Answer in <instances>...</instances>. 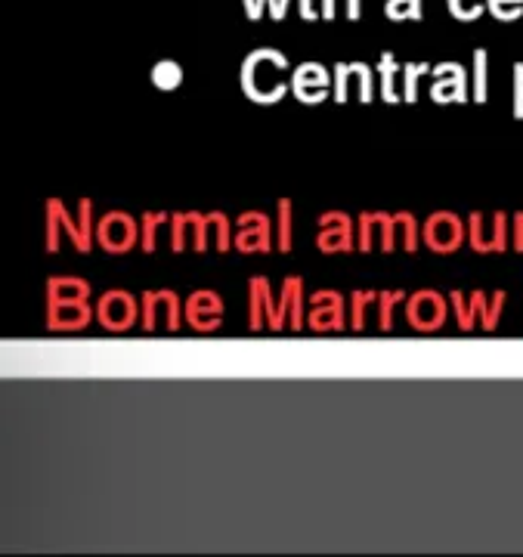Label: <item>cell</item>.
<instances>
[{
    "mask_svg": "<svg viewBox=\"0 0 523 557\" xmlns=\"http://www.w3.org/2000/svg\"><path fill=\"white\" fill-rule=\"evenodd\" d=\"M93 319L90 282L78 276H53L47 282V325L50 332H81Z\"/></svg>",
    "mask_w": 523,
    "mask_h": 557,
    "instance_id": "obj_1",
    "label": "cell"
},
{
    "mask_svg": "<svg viewBox=\"0 0 523 557\" xmlns=\"http://www.w3.org/2000/svg\"><path fill=\"white\" fill-rule=\"evenodd\" d=\"M418 220L409 211H397V214H387V211H363L356 220V251H372L375 245V233L381 236V251L390 254L397 248V236H403V251H415L418 248Z\"/></svg>",
    "mask_w": 523,
    "mask_h": 557,
    "instance_id": "obj_2",
    "label": "cell"
},
{
    "mask_svg": "<svg viewBox=\"0 0 523 557\" xmlns=\"http://www.w3.org/2000/svg\"><path fill=\"white\" fill-rule=\"evenodd\" d=\"M449 298H443L434 288H421L406 298V322L415 332H437L446 325L449 316Z\"/></svg>",
    "mask_w": 523,
    "mask_h": 557,
    "instance_id": "obj_3",
    "label": "cell"
},
{
    "mask_svg": "<svg viewBox=\"0 0 523 557\" xmlns=\"http://www.w3.org/2000/svg\"><path fill=\"white\" fill-rule=\"evenodd\" d=\"M468 242L477 254H502L508 248V214L496 211L486 217L474 211L468 217Z\"/></svg>",
    "mask_w": 523,
    "mask_h": 557,
    "instance_id": "obj_4",
    "label": "cell"
},
{
    "mask_svg": "<svg viewBox=\"0 0 523 557\" xmlns=\"http://www.w3.org/2000/svg\"><path fill=\"white\" fill-rule=\"evenodd\" d=\"M421 239L437 254H452V251H459L465 245V223L452 211H437V214H431L428 220H424Z\"/></svg>",
    "mask_w": 523,
    "mask_h": 557,
    "instance_id": "obj_5",
    "label": "cell"
},
{
    "mask_svg": "<svg viewBox=\"0 0 523 557\" xmlns=\"http://www.w3.org/2000/svg\"><path fill=\"white\" fill-rule=\"evenodd\" d=\"M307 325V313H304V279L301 276H285L282 291H279V301H276V316L270 332H301Z\"/></svg>",
    "mask_w": 523,
    "mask_h": 557,
    "instance_id": "obj_6",
    "label": "cell"
},
{
    "mask_svg": "<svg viewBox=\"0 0 523 557\" xmlns=\"http://www.w3.org/2000/svg\"><path fill=\"white\" fill-rule=\"evenodd\" d=\"M140 316V304L130 291H106L100 301H96V319H100L103 329L109 332H127L130 325Z\"/></svg>",
    "mask_w": 523,
    "mask_h": 557,
    "instance_id": "obj_7",
    "label": "cell"
},
{
    "mask_svg": "<svg viewBox=\"0 0 523 557\" xmlns=\"http://www.w3.org/2000/svg\"><path fill=\"white\" fill-rule=\"evenodd\" d=\"M344 307L347 304L338 291H332V288L316 291L310 298V310H307V329L310 332H344L347 329Z\"/></svg>",
    "mask_w": 523,
    "mask_h": 557,
    "instance_id": "obj_8",
    "label": "cell"
},
{
    "mask_svg": "<svg viewBox=\"0 0 523 557\" xmlns=\"http://www.w3.org/2000/svg\"><path fill=\"white\" fill-rule=\"evenodd\" d=\"M96 239L109 254H127L140 242L137 220L124 211H109L100 223H96Z\"/></svg>",
    "mask_w": 523,
    "mask_h": 557,
    "instance_id": "obj_9",
    "label": "cell"
},
{
    "mask_svg": "<svg viewBox=\"0 0 523 557\" xmlns=\"http://www.w3.org/2000/svg\"><path fill=\"white\" fill-rule=\"evenodd\" d=\"M183 316L192 325L195 332H217L223 325V298L211 288H199L192 291L186 304H183Z\"/></svg>",
    "mask_w": 523,
    "mask_h": 557,
    "instance_id": "obj_10",
    "label": "cell"
},
{
    "mask_svg": "<svg viewBox=\"0 0 523 557\" xmlns=\"http://www.w3.org/2000/svg\"><path fill=\"white\" fill-rule=\"evenodd\" d=\"M316 245L325 254H347L356 248V226L344 211H325L319 214V233Z\"/></svg>",
    "mask_w": 523,
    "mask_h": 557,
    "instance_id": "obj_11",
    "label": "cell"
},
{
    "mask_svg": "<svg viewBox=\"0 0 523 557\" xmlns=\"http://www.w3.org/2000/svg\"><path fill=\"white\" fill-rule=\"evenodd\" d=\"M273 223L264 211H245L239 214L236 220V236H233V245L239 251H273L276 248V239H273Z\"/></svg>",
    "mask_w": 523,
    "mask_h": 557,
    "instance_id": "obj_12",
    "label": "cell"
},
{
    "mask_svg": "<svg viewBox=\"0 0 523 557\" xmlns=\"http://www.w3.org/2000/svg\"><path fill=\"white\" fill-rule=\"evenodd\" d=\"M140 304H143V332H155L158 329V316L168 319V332H180L183 304L177 298V291H171V288L146 291Z\"/></svg>",
    "mask_w": 523,
    "mask_h": 557,
    "instance_id": "obj_13",
    "label": "cell"
},
{
    "mask_svg": "<svg viewBox=\"0 0 523 557\" xmlns=\"http://www.w3.org/2000/svg\"><path fill=\"white\" fill-rule=\"evenodd\" d=\"M332 84H335V78L325 72V65L304 62V65H298V72H294V78H291V93L298 96L301 103L316 106V103L325 100V96H329Z\"/></svg>",
    "mask_w": 523,
    "mask_h": 557,
    "instance_id": "obj_14",
    "label": "cell"
},
{
    "mask_svg": "<svg viewBox=\"0 0 523 557\" xmlns=\"http://www.w3.org/2000/svg\"><path fill=\"white\" fill-rule=\"evenodd\" d=\"M56 211H59V223H62V233L69 236V242L81 251V254H90L93 248V202L90 199H81L78 202V217H72V211L65 208L59 199H53Z\"/></svg>",
    "mask_w": 523,
    "mask_h": 557,
    "instance_id": "obj_15",
    "label": "cell"
},
{
    "mask_svg": "<svg viewBox=\"0 0 523 557\" xmlns=\"http://www.w3.org/2000/svg\"><path fill=\"white\" fill-rule=\"evenodd\" d=\"M437 81L431 87V96L437 103H446V100H468V81H465V69L455 62H443L434 69Z\"/></svg>",
    "mask_w": 523,
    "mask_h": 557,
    "instance_id": "obj_16",
    "label": "cell"
},
{
    "mask_svg": "<svg viewBox=\"0 0 523 557\" xmlns=\"http://www.w3.org/2000/svg\"><path fill=\"white\" fill-rule=\"evenodd\" d=\"M267 291H270V282L264 276H251L248 282V329L251 332L267 329Z\"/></svg>",
    "mask_w": 523,
    "mask_h": 557,
    "instance_id": "obj_17",
    "label": "cell"
},
{
    "mask_svg": "<svg viewBox=\"0 0 523 557\" xmlns=\"http://www.w3.org/2000/svg\"><path fill=\"white\" fill-rule=\"evenodd\" d=\"M477 294V329L483 332H496L499 329V316H502V307H505V298L508 294L505 291H493V294H486V291H474Z\"/></svg>",
    "mask_w": 523,
    "mask_h": 557,
    "instance_id": "obj_18",
    "label": "cell"
},
{
    "mask_svg": "<svg viewBox=\"0 0 523 557\" xmlns=\"http://www.w3.org/2000/svg\"><path fill=\"white\" fill-rule=\"evenodd\" d=\"M397 72H400V62L397 56L384 50L378 59V84H381V100L384 103H403V93H397Z\"/></svg>",
    "mask_w": 523,
    "mask_h": 557,
    "instance_id": "obj_19",
    "label": "cell"
},
{
    "mask_svg": "<svg viewBox=\"0 0 523 557\" xmlns=\"http://www.w3.org/2000/svg\"><path fill=\"white\" fill-rule=\"evenodd\" d=\"M449 304L455 310V325L462 332H474L477 329V294L471 291L468 298L462 291H449Z\"/></svg>",
    "mask_w": 523,
    "mask_h": 557,
    "instance_id": "obj_20",
    "label": "cell"
},
{
    "mask_svg": "<svg viewBox=\"0 0 523 557\" xmlns=\"http://www.w3.org/2000/svg\"><path fill=\"white\" fill-rule=\"evenodd\" d=\"M409 294L406 291H378V329L381 332H390L394 329V307L400 304V301H406Z\"/></svg>",
    "mask_w": 523,
    "mask_h": 557,
    "instance_id": "obj_21",
    "label": "cell"
},
{
    "mask_svg": "<svg viewBox=\"0 0 523 557\" xmlns=\"http://www.w3.org/2000/svg\"><path fill=\"white\" fill-rule=\"evenodd\" d=\"M152 81L158 90H177L183 84V69H180V62L174 59H161L155 69H152Z\"/></svg>",
    "mask_w": 523,
    "mask_h": 557,
    "instance_id": "obj_22",
    "label": "cell"
},
{
    "mask_svg": "<svg viewBox=\"0 0 523 557\" xmlns=\"http://www.w3.org/2000/svg\"><path fill=\"white\" fill-rule=\"evenodd\" d=\"M372 301H378V291H353L350 294V310H353V316H350V332H363L366 329V310H369V304Z\"/></svg>",
    "mask_w": 523,
    "mask_h": 557,
    "instance_id": "obj_23",
    "label": "cell"
},
{
    "mask_svg": "<svg viewBox=\"0 0 523 557\" xmlns=\"http://www.w3.org/2000/svg\"><path fill=\"white\" fill-rule=\"evenodd\" d=\"M276 211H279V217H276V248L279 251H291V242H294V233H291V202L288 199H279L276 202Z\"/></svg>",
    "mask_w": 523,
    "mask_h": 557,
    "instance_id": "obj_24",
    "label": "cell"
},
{
    "mask_svg": "<svg viewBox=\"0 0 523 557\" xmlns=\"http://www.w3.org/2000/svg\"><path fill=\"white\" fill-rule=\"evenodd\" d=\"M431 72V62H409L403 65V103H415L418 100V81L421 75Z\"/></svg>",
    "mask_w": 523,
    "mask_h": 557,
    "instance_id": "obj_25",
    "label": "cell"
},
{
    "mask_svg": "<svg viewBox=\"0 0 523 557\" xmlns=\"http://www.w3.org/2000/svg\"><path fill=\"white\" fill-rule=\"evenodd\" d=\"M486 50L477 47L474 50V90H471V100L474 103H486V96H489V81H486Z\"/></svg>",
    "mask_w": 523,
    "mask_h": 557,
    "instance_id": "obj_26",
    "label": "cell"
},
{
    "mask_svg": "<svg viewBox=\"0 0 523 557\" xmlns=\"http://www.w3.org/2000/svg\"><path fill=\"white\" fill-rule=\"evenodd\" d=\"M171 220V214L168 211H146L143 214V233H140V245H143V251L146 254H152L155 251V236H158V226L161 223H168Z\"/></svg>",
    "mask_w": 523,
    "mask_h": 557,
    "instance_id": "obj_27",
    "label": "cell"
},
{
    "mask_svg": "<svg viewBox=\"0 0 523 557\" xmlns=\"http://www.w3.org/2000/svg\"><path fill=\"white\" fill-rule=\"evenodd\" d=\"M44 242H47V251H59V233H62V223H59V211L53 205V199L47 202V214H44Z\"/></svg>",
    "mask_w": 523,
    "mask_h": 557,
    "instance_id": "obj_28",
    "label": "cell"
},
{
    "mask_svg": "<svg viewBox=\"0 0 523 557\" xmlns=\"http://www.w3.org/2000/svg\"><path fill=\"white\" fill-rule=\"evenodd\" d=\"M171 248L174 251H183L186 248V233L192 226V211H180V214H171Z\"/></svg>",
    "mask_w": 523,
    "mask_h": 557,
    "instance_id": "obj_29",
    "label": "cell"
},
{
    "mask_svg": "<svg viewBox=\"0 0 523 557\" xmlns=\"http://www.w3.org/2000/svg\"><path fill=\"white\" fill-rule=\"evenodd\" d=\"M390 19H421V0H387V10Z\"/></svg>",
    "mask_w": 523,
    "mask_h": 557,
    "instance_id": "obj_30",
    "label": "cell"
},
{
    "mask_svg": "<svg viewBox=\"0 0 523 557\" xmlns=\"http://www.w3.org/2000/svg\"><path fill=\"white\" fill-rule=\"evenodd\" d=\"M211 226L217 233V251H230L233 248V229H230V220L220 211H211Z\"/></svg>",
    "mask_w": 523,
    "mask_h": 557,
    "instance_id": "obj_31",
    "label": "cell"
},
{
    "mask_svg": "<svg viewBox=\"0 0 523 557\" xmlns=\"http://www.w3.org/2000/svg\"><path fill=\"white\" fill-rule=\"evenodd\" d=\"M208 229H211V217L192 211V245H195V251H208Z\"/></svg>",
    "mask_w": 523,
    "mask_h": 557,
    "instance_id": "obj_32",
    "label": "cell"
},
{
    "mask_svg": "<svg viewBox=\"0 0 523 557\" xmlns=\"http://www.w3.org/2000/svg\"><path fill=\"white\" fill-rule=\"evenodd\" d=\"M449 10H452L455 19L471 22L483 13V0H449Z\"/></svg>",
    "mask_w": 523,
    "mask_h": 557,
    "instance_id": "obj_33",
    "label": "cell"
},
{
    "mask_svg": "<svg viewBox=\"0 0 523 557\" xmlns=\"http://www.w3.org/2000/svg\"><path fill=\"white\" fill-rule=\"evenodd\" d=\"M489 13L499 19H517L523 13V0H489Z\"/></svg>",
    "mask_w": 523,
    "mask_h": 557,
    "instance_id": "obj_34",
    "label": "cell"
},
{
    "mask_svg": "<svg viewBox=\"0 0 523 557\" xmlns=\"http://www.w3.org/2000/svg\"><path fill=\"white\" fill-rule=\"evenodd\" d=\"M514 118H523V62L514 65Z\"/></svg>",
    "mask_w": 523,
    "mask_h": 557,
    "instance_id": "obj_35",
    "label": "cell"
},
{
    "mask_svg": "<svg viewBox=\"0 0 523 557\" xmlns=\"http://www.w3.org/2000/svg\"><path fill=\"white\" fill-rule=\"evenodd\" d=\"M514 251H523V211L514 214Z\"/></svg>",
    "mask_w": 523,
    "mask_h": 557,
    "instance_id": "obj_36",
    "label": "cell"
},
{
    "mask_svg": "<svg viewBox=\"0 0 523 557\" xmlns=\"http://www.w3.org/2000/svg\"><path fill=\"white\" fill-rule=\"evenodd\" d=\"M267 7H270V16L279 22L285 19V10H288V0H267Z\"/></svg>",
    "mask_w": 523,
    "mask_h": 557,
    "instance_id": "obj_37",
    "label": "cell"
},
{
    "mask_svg": "<svg viewBox=\"0 0 523 557\" xmlns=\"http://www.w3.org/2000/svg\"><path fill=\"white\" fill-rule=\"evenodd\" d=\"M260 13H264V4H260V0H245V16H248L251 22H257Z\"/></svg>",
    "mask_w": 523,
    "mask_h": 557,
    "instance_id": "obj_38",
    "label": "cell"
},
{
    "mask_svg": "<svg viewBox=\"0 0 523 557\" xmlns=\"http://www.w3.org/2000/svg\"><path fill=\"white\" fill-rule=\"evenodd\" d=\"M335 7H338L335 0H322V10H319V16H322V19H335Z\"/></svg>",
    "mask_w": 523,
    "mask_h": 557,
    "instance_id": "obj_39",
    "label": "cell"
},
{
    "mask_svg": "<svg viewBox=\"0 0 523 557\" xmlns=\"http://www.w3.org/2000/svg\"><path fill=\"white\" fill-rule=\"evenodd\" d=\"M301 16H304L307 22H313V19H316V10H313V0H301Z\"/></svg>",
    "mask_w": 523,
    "mask_h": 557,
    "instance_id": "obj_40",
    "label": "cell"
},
{
    "mask_svg": "<svg viewBox=\"0 0 523 557\" xmlns=\"http://www.w3.org/2000/svg\"><path fill=\"white\" fill-rule=\"evenodd\" d=\"M347 19H359V0H347Z\"/></svg>",
    "mask_w": 523,
    "mask_h": 557,
    "instance_id": "obj_41",
    "label": "cell"
}]
</instances>
